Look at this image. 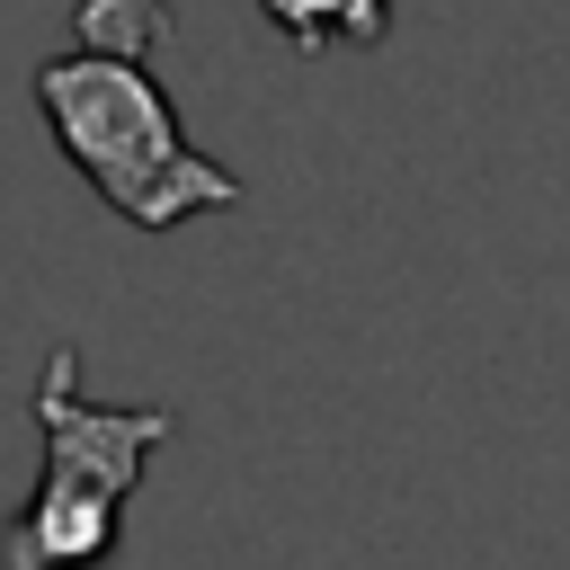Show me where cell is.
Segmentation results:
<instances>
[{
  "mask_svg": "<svg viewBox=\"0 0 570 570\" xmlns=\"http://www.w3.org/2000/svg\"><path fill=\"white\" fill-rule=\"evenodd\" d=\"M36 116L53 134V151L107 196V214H125L134 232H178L187 214L240 205V178L223 160H205L169 107V89L151 80V62L134 53H53L36 62Z\"/></svg>",
  "mask_w": 570,
  "mask_h": 570,
  "instance_id": "6da1fadb",
  "label": "cell"
},
{
  "mask_svg": "<svg viewBox=\"0 0 570 570\" xmlns=\"http://www.w3.org/2000/svg\"><path fill=\"white\" fill-rule=\"evenodd\" d=\"M36 428H45V481L0 525V570H98L116 552L125 499L142 463L178 436V410H98L80 401V347H53L36 374Z\"/></svg>",
  "mask_w": 570,
  "mask_h": 570,
  "instance_id": "7a4b0ae2",
  "label": "cell"
},
{
  "mask_svg": "<svg viewBox=\"0 0 570 570\" xmlns=\"http://www.w3.org/2000/svg\"><path fill=\"white\" fill-rule=\"evenodd\" d=\"M267 36H285L294 53H365L392 36L401 0H249Z\"/></svg>",
  "mask_w": 570,
  "mask_h": 570,
  "instance_id": "3957f363",
  "label": "cell"
},
{
  "mask_svg": "<svg viewBox=\"0 0 570 570\" xmlns=\"http://www.w3.org/2000/svg\"><path fill=\"white\" fill-rule=\"evenodd\" d=\"M169 36V0H71V45L89 53H151Z\"/></svg>",
  "mask_w": 570,
  "mask_h": 570,
  "instance_id": "277c9868",
  "label": "cell"
}]
</instances>
